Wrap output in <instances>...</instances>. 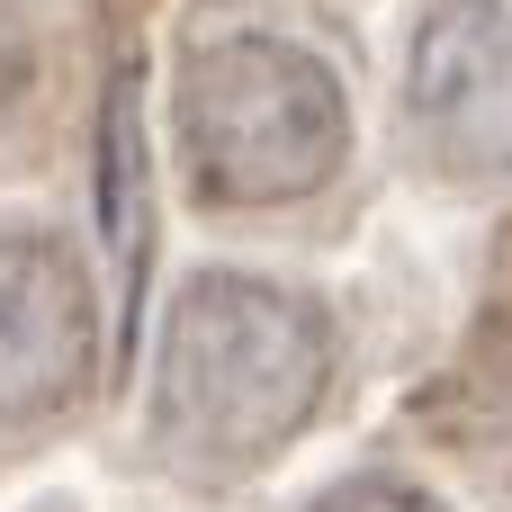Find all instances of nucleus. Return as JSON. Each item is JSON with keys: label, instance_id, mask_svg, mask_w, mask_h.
<instances>
[{"label": "nucleus", "instance_id": "f257e3e1", "mask_svg": "<svg viewBox=\"0 0 512 512\" xmlns=\"http://www.w3.org/2000/svg\"><path fill=\"white\" fill-rule=\"evenodd\" d=\"M333 360V315L297 279L198 270L162 342V441L198 468H261L315 423V405L333 396Z\"/></svg>", "mask_w": 512, "mask_h": 512}, {"label": "nucleus", "instance_id": "f03ea898", "mask_svg": "<svg viewBox=\"0 0 512 512\" xmlns=\"http://www.w3.org/2000/svg\"><path fill=\"white\" fill-rule=\"evenodd\" d=\"M180 162L198 198L243 216L324 198L351 162V90L306 36L225 18L180 54Z\"/></svg>", "mask_w": 512, "mask_h": 512}, {"label": "nucleus", "instance_id": "7ed1b4c3", "mask_svg": "<svg viewBox=\"0 0 512 512\" xmlns=\"http://www.w3.org/2000/svg\"><path fill=\"white\" fill-rule=\"evenodd\" d=\"M396 135L450 189L512 180V0H423L396 63Z\"/></svg>", "mask_w": 512, "mask_h": 512}, {"label": "nucleus", "instance_id": "20e7f679", "mask_svg": "<svg viewBox=\"0 0 512 512\" xmlns=\"http://www.w3.org/2000/svg\"><path fill=\"white\" fill-rule=\"evenodd\" d=\"M90 378V288L54 234H0V414H54Z\"/></svg>", "mask_w": 512, "mask_h": 512}, {"label": "nucleus", "instance_id": "39448f33", "mask_svg": "<svg viewBox=\"0 0 512 512\" xmlns=\"http://www.w3.org/2000/svg\"><path fill=\"white\" fill-rule=\"evenodd\" d=\"M306 512H450V504H432L423 486H405V477H387V468H360V477L324 486Z\"/></svg>", "mask_w": 512, "mask_h": 512}]
</instances>
